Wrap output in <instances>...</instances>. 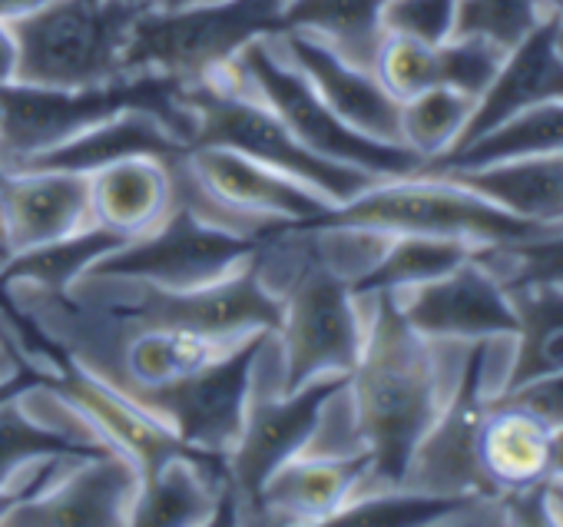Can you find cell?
I'll return each instance as SVG.
<instances>
[{"instance_id": "obj_32", "label": "cell", "mask_w": 563, "mask_h": 527, "mask_svg": "<svg viewBox=\"0 0 563 527\" xmlns=\"http://www.w3.org/2000/svg\"><path fill=\"white\" fill-rule=\"evenodd\" d=\"M487 494H441L418 487H382L349 501L332 524H382V527H415L444 524L457 514L477 507Z\"/></svg>"}, {"instance_id": "obj_22", "label": "cell", "mask_w": 563, "mask_h": 527, "mask_svg": "<svg viewBox=\"0 0 563 527\" xmlns=\"http://www.w3.org/2000/svg\"><path fill=\"white\" fill-rule=\"evenodd\" d=\"M51 382L87 415V421L100 431L103 444L126 454L140 468V474L189 448L153 411H146L123 392L110 388L87 369L74 365L70 359Z\"/></svg>"}, {"instance_id": "obj_11", "label": "cell", "mask_w": 563, "mask_h": 527, "mask_svg": "<svg viewBox=\"0 0 563 527\" xmlns=\"http://www.w3.org/2000/svg\"><path fill=\"white\" fill-rule=\"evenodd\" d=\"M255 245V239L216 229L176 202L156 229L117 245L90 273L143 279L163 289H199L245 266Z\"/></svg>"}, {"instance_id": "obj_18", "label": "cell", "mask_w": 563, "mask_h": 527, "mask_svg": "<svg viewBox=\"0 0 563 527\" xmlns=\"http://www.w3.org/2000/svg\"><path fill=\"white\" fill-rule=\"evenodd\" d=\"M368 454H296L258 491L252 524H332L365 491Z\"/></svg>"}, {"instance_id": "obj_12", "label": "cell", "mask_w": 563, "mask_h": 527, "mask_svg": "<svg viewBox=\"0 0 563 527\" xmlns=\"http://www.w3.org/2000/svg\"><path fill=\"white\" fill-rule=\"evenodd\" d=\"M268 332L249 336L196 375L143 395L136 405L153 411L183 444L225 458L239 438L252 392V369Z\"/></svg>"}, {"instance_id": "obj_41", "label": "cell", "mask_w": 563, "mask_h": 527, "mask_svg": "<svg viewBox=\"0 0 563 527\" xmlns=\"http://www.w3.org/2000/svg\"><path fill=\"white\" fill-rule=\"evenodd\" d=\"M18 67H21V47L14 24L0 21V87L18 84Z\"/></svg>"}, {"instance_id": "obj_47", "label": "cell", "mask_w": 563, "mask_h": 527, "mask_svg": "<svg viewBox=\"0 0 563 527\" xmlns=\"http://www.w3.org/2000/svg\"><path fill=\"white\" fill-rule=\"evenodd\" d=\"M18 504V497L8 491V487H0V527H4V517L11 514V507Z\"/></svg>"}, {"instance_id": "obj_37", "label": "cell", "mask_w": 563, "mask_h": 527, "mask_svg": "<svg viewBox=\"0 0 563 527\" xmlns=\"http://www.w3.org/2000/svg\"><path fill=\"white\" fill-rule=\"evenodd\" d=\"M375 77L401 103L438 84V44H421L408 37H385L375 57Z\"/></svg>"}, {"instance_id": "obj_42", "label": "cell", "mask_w": 563, "mask_h": 527, "mask_svg": "<svg viewBox=\"0 0 563 527\" xmlns=\"http://www.w3.org/2000/svg\"><path fill=\"white\" fill-rule=\"evenodd\" d=\"M47 4H54V0H0V21L18 24L31 14L44 11Z\"/></svg>"}, {"instance_id": "obj_34", "label": "cell", "mask_w": 563, "mask_h": 527, "mask_svg": "<svg viewBox=\"0 0 563 527\" xmlns=\"http://www.w3.org/2000/svg\"><path fill=\"white\" fill-rule=\"evenodd\" d=\"M64 451H84V448H77L67 435H60L44 418H37L21 392L11 395L8 402H0V487L11 491V484L34 461Z\"/></svg>"}, {"instance_id": "obj_40", "label": "cell", "mask_w": 563, "mask_h": 527, "mask_svg": "<svg viewBox=\"0 0 563 527\" xmlns=\"http://www.w3.org/2000/svg\"><path fill=\"white\" fill-rule=\"evenodd\" d=\"M497 398L527 408L530 415H537V418H540L543 425H550V428H560V425H563V372L533 378V382H527V385H520V388L500 392Z\"/></svg>"}, {"instance_id": "obj_5", "label": "cell", "mask_w": 563, "mask_h": 527, "mask_svg": "<svg viewBox=\"0 0 563 527\" xmlns=\"http://www.w3.org/2000/svg\"><path fill=\"white\" fill-rule=\"evenodd\" d=\"M67 296L93 312H107L133 326L186 329L212 339H249L258 332H275L282 319V303L262 283L255 255L225 279L199 289H163L143 279L87 273L77 286L67 289Z\"/></svg>"}, {"instance_id": "obj_48", "label": "cell", "mask_w": 563, "mask_h": 527, "mask_svg": "<svg viewBox=\"0 0 563 527\" xmlns=\"http://www.w3.org/2000/svg\"><path fill=\"white\" fill-rule=\"evenodd\" d=\"M540 11H543L547 18L563 21V0H540Z\"/></svg>"}, {"instance_id": "obj_8", "label": "cell", "mask_w": 563, "mask_h": 527, "mask_svg": "<svg viewBox=\"0 0 563 527\" xmlns=\"http://www.w3.org/2000/svg\"><path fill=\"white\" fill-rule=\"evenodd\" d=\"M282 31V0H199L179 11L140 8L123 67L126 74H163L199 84L232 64L255 37Z\"/></svg>"}, {"instance_id": "obj_39", "label": "cell", "mask_w": 563, "mask_h": 527, "mask_svg": "<svg viewBox=\"0 0 563 527\" xmlns=\"http://www.w3.org/2000/svg\"><path fill=\"white\" fill-rule=\"evenodd\" d=\"M457 0H385L382 28L388 37H408L421 44H444L454 37Z\"/></svg>"}, {"instance_id": "obj_46", "label": "cell", "mask_w": 563, "mask_h": 527, "mask_svg": "<svg viewBox=\"0 0 563 527\" xmlns=\"http://www.w3.org/2000/svg\"><path fill=\"white\" fill-rule=\"evenodd\" d=\"M143 4H150V8H156V11H179V8L199 4V0H143Z\"/></svg>"}, {"instance_id": "obj_16", "label": "cell", "mask_w": 563, "mask_h": 527, "mask_svg": "<svg viewBox=\"0 0 563 527\" xmlns=\"http://www.w3.org/2000/svg\"><path fill=\"white\" fill-rule=\"evenodd\" d=\"M186 169L212 199L275 229L316 222L332 209L312 186L225 146H189Z\"/></svg>"}, {"instance_id": "obj_28", "label": "cell", "mask_w": 563, "mask_h": 527, "mask_svg": "<svg viewBox=\"0 0 563 527\" xmlns=\"http://www.w3.org/2000/svg\"><path fill=\"white\" fill-rule=\"evenodd\" d=\"M550 153H563V100L523 110L507 123L494 127L490 133L477 136L474 143L421 163L415 173L474 169L504 160H527V156H550Z\"/></svg>"}, {"instance_id": "obj_31", "label": "cell", "mask_w": 563, "mask_h": 527, "mask_svg": "<svg viewBox=\"0 0 563 527\" xmlns=\"http://www.w3.org/2000/svg\"><path fill=\"white\" fill-rule=\"evenodd\" d=\"M117 245H123L120 235H113L100 226H87L67 239L11 255L4 262V270H0V283H31V286H44L54 293H67Z\"/></svg>"}, {"instance_id": "obj_33", "label": "cell", "mask_w": 563, "mask_h": 527, "mask_svg": "<svg viewBox=\"0 0 563 527\" xmlns=\"http://www.w3.org/2000/svg\"><path fill=\"white\" fill-rule=\"evenodd\" d=\"M474 110V100L467 94H457L451 87H431L408 100H401L398 127L401 143L421 156V163L444 156L457 146L467 117Z\"/></svg>"}, {"instance_id": "obj_2", "label": "cell", "mask_w": 563, "mask_h": 527, "mask_svg": "<svg viewBox=\"0 0 563 527\" xmlns=\"http://www.w3.org/2000/svg\"><path fill=\"white\" fill-rule=\"evenodd\" d=\"M255 270L282 303V392L352 375L368 332V299L319 255L312 232L289 226L258 239Z\"/></svg>"}, {"instance_id": "obj_21", "label": "cell", "mask_w": 563, "mask_h": 527, "mask_svg": "<svg viewBox=\"0 0 563 527\" xmlns=\"http://www.w3.org/2000/svg\"><path fill=\"white\" fill-rule=\"evenodd\" d=\"M225 504L222 458L186 448L140 474L130 527H209Z\"/></svg>"}, {"instance_id": "obj_49", "label": "cell", "mask_w": 563, "mask_h": 527, "mask_svg": "<svg viewBox=\"0 0 563 527\" xmlns=\"http://www.w3.org/2000/svg\"><path fill=\"white\" fill-rule=\"evenodd\" d=\"M11 259V249H8V242H4V232H0V270H4V262Z\"/></svg>"}, {"instance_id": "obj_17", "label": "cell", "mask_w": 563, "mask_h": 527, "mask_svg": "<svg viewBox=\"0 0 563 527\" xmlns=\"http://www.w3.org/2000/svg\"><path fill=\"white\" fill-rule=\"evenodd\" d=\"M90 222V179L67 169H0V232L11 255L67 239Z\"/></svg>"}, {"instance_id": "obj_20", "label": "cell", "mask_w": 563, "mask_h": 527, "mask_svg": "<svg viewBox=\"0 0 563 527\" xmlns=\"http://www.w3.org/2000/svg\"><path fill=\"white\" fill-rule=\"evenodd\" d=\"M556 100H563V57L556 51V18H543L514 51L504 54L494 80L477 97L454 150L474 143L523 110Z\"/></svg>"}, {"instance_id": "obj_50", "label": "cell", "mask_w": 563, "mask_h": 527, "mask_svg": "<svg viewBox=\"0 0 563 527\" xmlns=\"http://www.w3.org/2000/svg\"><path fill=\"white\" fill-rule=\"evenodd\" d=\"M556 51L563 57V21H556Z\"/></svg>"}, {"instance_id": "obj_35", "label": "cell", "mask_w": 563, "mask_h": 527, "mask_svg": "<svg viewBox=\"0 0 563 527\" xmlns=\"http://www.w3.org/2000/svg\"><path fill=\"white\" fill-rule=\"evenodd\" d=\"M543 18L540 0H457L454 37H481L507 54Z\"/></svg>"}, {"instance_id": "obj_44", "label": "cell", "mask_w": 563, "mask_h": 527, "mask_svg": "<svg viewBox=\"0 0 563 527\" xmlns=\"http://www.w3.org/2000/svg\"><path fill=\"white\" fill-rule=\"evenodd\" d=\"M547 501H550L553 524H563V481H556V477L547 481Z\"/></svg>"}, {"instance_id": "obj_3", "label": "cell", "mask_w": 563, "mask_h": 527, "mask_svg": "<svg viewBox=\"0 0 563 527\" xmlns=\"http://www.w3.org/2000/svg\"><path fill=\"white\" fill-rule=\"evenodd\" d=\"M126 107L156 113L186 146H192V113L183 84L163 74H123L93 87H0V169H21L27 160L64 146Z\"/></svg>"}, {"instance_id": "obj_25", "label": "cell", "mask_w": 563, "mask_h": 527, "mask_svg": "<svg viewBox=\"0 0 563 527\" xmlns=\"http://www.w3.org/2000/svg\"><path fill=\"white\" fill-rule=\"evenodd\" d=\"M189 153V146L150 110L143 107H126L113 113L110 120L97 123L93 130L67 140L64 146L41 153L27 160L21 169H67V173H97L110 163L130 160V156H163L176 160Z\"/></svg>"}, {"instance_id": "obj_26", "label": "cell", "mask_w": 563, "mask_h": 527, "mask_svg": "<svg viewBox=\"0 0 563 527\" xmlns=\"http://www.w3.org/2000/svg\"><path fill=\"white\" fill-rule=\"evenodd\" d=\"M431 176H448L520 219L540 226H563V153L504 160L490 166L448 169Z\"/></svg>"}, {"instance_id": "obj_9", "label": "cell", "mask_w": 563, "mask_h": 527, "mask_svg": "<svg viewBox=\"0 0 563 527\" xmlns=\"http://www.w3.org/2000/svg\"><path fill=\"white\" fill-rule=\"evenodd\" d=\"M225 70L255 94L282 123H286L299 143H306L312 153L368 169L375 176H411L421 166V156L401 143H382L358 130H352L329 103L316 94V87L306 80V74L282 54L275 34L249 41Z\"/></svg>"}, {"instance_id": "obj_45", "label": "cell", "mask_w": 563, "mask_h": 527, "mask_svg": "<svg viewBox=\"0 0 563 527\" xmlns=\"http://www.w3.org/2000/svg\"><path fill=\"white\" fill-rule=\"evenodd\" d=\"M34 382H41V375H21V378H11V382H0V402H8L11 395L24 392Z\"/></svg>"}, {"instance_id": "obj_7", "label": "cell", "mask_w": 563, "mask_h": 527, "mask_svg": "<svg viewBox=\"0 0 563 527\" xmlns=\"http://www.w3.org/2000/svg\"><path fill=\"white\" fill-rule=\"evenodd\" d=\"M345 382L349 375H335V378H316L296 392H282V352L275 332L262 339L252 369V392L242 415V428L235 444L222 458L225 504L219 524L255 520V501L262 484L306 448L325 398Z\"/></svg>"}, {"instance_id": "obj_14", "label": "cell", "mask_w": 563, "mask_h": 527, "mask_svg": "<svg viewBox=\"0 0 563 527\" xmlns=\"http://www.w3.org/2000/svg\"><path fill=\"white\" fill-rule=\"evenodd\" d=\"M391 296L408 326L431 342H487L497 336H517L510 293L474 255L431 283Z\"/></svg>"}, {"instance_id": "obj_19", "label": "cell", "mask_w": 563, "mask_h": 527, "mask_svg": "<svg viewBox=\"0 0 563 527\" xmlns=\"http://www.w3.org/2000/svg\"><path fill=\"white\" fill-rule=\"evenodd\" d=\"M275 41L282 54L306 74L316 94L329 103V110H335L352 130L382 143H401V127H398L401 103L382 87L375 70L349 64L345 57H339L335 51H329L325 44L306 34L278 31Z\"/></svg>"}, {"instance_id": "obj_4", "label": "cell", "mask_w": 563, "mask_h": 527, "mask_svg": "<svg viewBox=\"0 0 563 527\" xmlns=\"http://www.w3.org/2000/svg\"><path fill=\"white\" fill-rule=\"evenodd\" d=\"M306 226H349L378 235H434L461 239L474 249L500 245L517 239H537L563 226H540L520 219L481 193L431 173L378 179L355 199L332 206L325 216Z\"/></svg>"}, {"instance_id": "obj_1", "label": "cell", "mask_w": 563, "mask_h": 527, "mask_svg": "<svg viewBox=\"0 0 563 527\" xmlns=\"http://www.w3.org/2000/svg\"><path fill=\"white\" fill-rule=\"evenodd\" d=\"M368 299V332L358 365L349 375V398L358 438L372 461L362 494L398 487L438 421L448 392L434 342L408 326L391 293ZM358 494V497H362Z\"/></svg>"}, {"instance_id": "obj_27", "label": "cell", "mask_w": 563, "mask_h": 527, "mask_svg": "<svg viewBox=\"0 0 563 527\" xmlns=\"http://www.w3.org/2000/svg\"><path fill=\"white\" fill-rule=\"evenodd\" d=\"M385 0H282V31L306 34L355 67L375 70L385 44Z\"/></svg>"}, {"instance_id": "obj_13", "label": "cell", "mask_w": 563, "mask_h": 527, "mask_svg": "<svg viewBox=\"0 0 563 527\" xmlns=\"http://www.w3.org/2000/svg\"><path fill=\"white\" fill-rule=\"evenodd\" d=\"M140 468L113 451L77 454L34 497L11 507L4 527H130Z\"/></svg>"}, {"instance_id": "obj_15", "label": "cell", "mask_w": 563, "mask_h": 527, "mask_svg": "<svg viewBox=\"0 0 563 527\" xmlns=\"http://www.w3.org/2000/svg\"><path fill=\"white\" fill-rule=\"evenodd\" d=\"M484 362H487V345L474 342L454 392L448 395L438 421L418 444V451L405 471V481L398 487L494 497L487 491V484L477 471V458H474V438H477V428L487 411V402L481 395Z\"/></svg>"}, {"instance_id": "obj_43", "label": "cell", "mask_w": 563, "mask_h": 527, "mask_svg": "<svg viewBox=\"0 0 563 527\" xmlns=\"http://www.w3.org/2000/svg\"><path fill=\"white\" fill-rule=\"evenodd\" d=\"M550 477L563 481V425L553 428V438H550Z\"/></svg>"}, {"instance_id": "obj_30", "label": "cell", "mask_w": 563, "mask_h": 527, "mask_svg": "<svg viewBox=\"0 0 563 527\" xmlns=\"http://www.w3.org/2000/svg\"><path fill=\"white\" fill-rule=\"evenodd\" d=\"M507 293L517 309V355L500 392L563 372V289L540 283Z\"/></svg>"}, {"instance_id": "obj_6", "label": "cell", "mask_w": 563, "mask_h": 527, "mask_svg": "<svg viewBox=\"0 0 563 527\" xmlns=\"http://www.w3.org/2000/svg\"><path fill=\"white\" fill-rule=\"evenodd\" d=\"M183 103L192 113V146H225L249 160L312 186L332 206H342L375 186V176L312 153L255 94H249L225 67L199 84L183 87Z\"/></svg>"}, {"instance_id": "obj_38", "label": "cell", "mask_w": 563, "mask_h": 527, "mask_svg": "<svg viewBox=\"0 0 563 527\" xmlns=\"http://www.w3.org/2000/svg\"><path fill=\"white\" fill-rule=\"evenodd\" d=\"M500 61L504 51L481 37H448L444 44H438V84L467 94L477 103V97L494 80Z\"/></svg>"}, {"instance_id": "obj_10", "label": "cell", "mask_w": 563, "mask_h": 527, "mask_svg": "<svg viewBox=\"0 0 563 527\" xmlns=\"http://www.w3.org/2000/svg\"><path fill=\"white\" fill-rule=\"evenodd\" d=\"M143 0H54L14 24L18 84L93 87L126 74L123 57Z\"/></svg>"}, {"instance_id": "obj_29", "label": "cell", "mask_w": 563, "mask_h": 527, "mask_svg": "<svg viewBox=\"0 0 563 527\" xmlns=\"http://www.w3.org/2000/svg\"><path fill=\"white\" fill-rule=\"evenodd\" d=\"M474 255V245L461 239H434V235H385L372 266L352 283L358 296L378 293H405L421 283H431Z\"/></svg>"}, {"instance_id": "obj_23", "label": "cell", "mask_w": 563, "mask_h": 527, "mask_svg": "<svg viewBox=\"0 0 563 527\" xmlns=\"http://www.w3.org/2000/svg\"><path fill=\"white\" fill-rule=\"evenodd\" d=\"M90 179V222L123 242L156 229L176 206L173 160L130 156L110 163Z\"/></svg>"}, {"instance_id": "obj_36", "label": "cell", "mask_w": 563, "mask_h": 527, "mask_svg": "<svg viewBox=\"0 0 563 527\" xmlns=\"http://www.w3.org/2000/svg\"><path fill=\"white\" fill-rule=\"evenodd\" d=\"M474 259H481V262H510L514 276L500 279L504 289L540 286V283L563 289V229L537 235V239L481 245V249H474Z\"/></svg>"}, {"instance_id": "obj_24", "label": "cell", "mask_w": 563, "mask_h": 527, "mask_svg": "<svg viewBox=\"0 0 563 527\" xmlns=\"http://www.w3.org/2000/svg\"><path fill=\"white\" fill-rule=\"evenodd\" d=\"M550 438L553 428L543 425L520 405L494 398L474 438L477 471L494 497L533 487L550 477Z\"/></svg>"}]
</instances>
